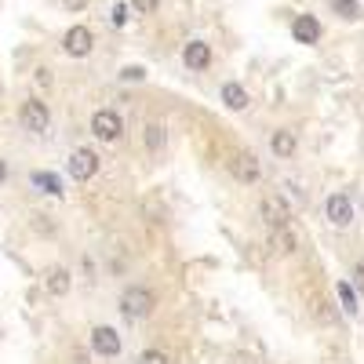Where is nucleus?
Listing matches in <instances>:
<instances>
[{"instance_id":"nucleus-18","label":"nucleus","mask_w":364,"mask_h":364,"mask_svg":"<svg viewBox=\"0 0 364 364\" xmlns=\"http://www.w3.org/2000/svg\"><path fill=\"white\" fill-rule=\"evenodd\" d=\"M328 8L342 18V23H357V18H360V4H357V0H328Z\"/></svg>"},{"instance_id":"nucleus-4","label":"nucleus","mask_w":364,"mask_h":364,"mask_svg":"<svg viewBox=\"0 0 364 364\" xmlns=\"http://www.w3.org/2000/svg\"><path fill=\"white\" fill-rule=\"evenodd\" d=\"M99 168H102V161H99L95 149H88V146L73 149L70 161H66V171H70V179H73V182H92V179L99 175Z\"/></svg>"},{"instance_id":"nucleus-6","label":"nucleus","mask_w":364,"mask_h":364,"mask_svg":"<svg viewBox=\"0 0 364 364\" xmlns=\"http://www.w3.org/2000/svg\"><path fill=\"white\" fill-rule=\"evenodd\" d=\"M88 342H92V353H99V357H120V350H124V339L113 325H95Z\"/></svg>"},{"instance_id":"nucleus-16","label":"nucleus","mask_w":364,"mask_h":364,"mask_svg":"<svg viewBox=\"0 0 364 364\" xmlns=\"http://www.w3.org/2000/svg\"><path fill=\"white\" fill-rule=\"evenodd\" d=\"M335 295H339V306H342V313H346V317H357V313H360V295H357V288H353L350 281H339V284H335Z\"/></svg>"},{"instance_id":"nucleus-14","label":"nucleus","mask_w":364,"mask_h":364,"mask_svg":"<svg viewBox=\"0 0 364 364\" xmlns=\"http://www.w3.org/2000/svg\"><path fill=\"white\" fill-rule=\"evenodd\" d=\"M44 288H48V295H55V299L70 295V288H73V273H70L66 266H48V273H44Z\"/></svg>"},{"instance_id":"nucleus-11","label":"nucleus","mask_w":364,"mask_h":364,"mask_svg":"<svg viewBox=\"0 0 364 364\" xmlns=\"http://www.w3.org/2000/svg\"><path fill=\"white\" fill-rule=\"evenodd\" d=\"M219 102L226 106L230 113H244L248 106H251V95H248V88L241 80H226L222 88H219Z\"/></svg>"},{"instance_id":"nucleus-9","label":"nucleus","mask_w":364,"mask_h":364,"mask_svg":"<svg viewBox=\"0 0 364 364\" xmlns=\"http://www.w3.org/2000/svg\"><path fill=\"white\" fill-rule=\"evenodd\" d=\"M182 66L186 70H194V73H204V70H211V44L208 40H186L182 44Z\"/></svg>"},{"instance_id":"nucleus-1","label":"nucleus","mask_w":364,"mask_h":364,"mask_svg":"<svg viewBox=\"0 0 364 364\" xmlns=\"http://www.w3.org/2000/svg\"><path fill=\"white\" fill-rule=\"evenodd\" d=\"M117 310L124 313V320H146L153 317L157 310V291L146 288V284H127L117 299Z\"/></svg>"},{"instance_id":"nucleus-23","label":"nucleus","mask_w":364,"mask_h":364,"mask_svg":"<svg viewBox=\"0 0 364 364\" xmlns=\"http://www.w3.org/2000/svg\"><path fill=\"white\" fill-rule=\"evenodd\" d=\"M353 284H357V291H364V259L353 263Z\"/></svg>"},{"instance_id":"nucleus-12","label":"nucleus","mask_w":364,"mask_h":364,"mask_svg":"<svg viewBox=\"0 0 364 364\" xmlns=\"http://www.w3.org/2000/svg\"><path fill=\"white\" fill-rule=\"evenodd\" d=\"M270 153L277 161H291L299 153V135L291 132V127H277V132L270 135Z\"/></svg>"},{"instance_id":"nucleus-17","label":"nucleus","mask_w":364,"mask_h":364,"mask_svg":"<svg viewBox=\"0 0 364 364\" xmlns=\"http://www.w3.org/2000/svg\"><path fill=\"white\" fill-rule=\"evenodd\" d=\"M142 142H146V149H149V153H161V149H164V142H168V135H164V124H153V120H149V124H146V132H142Z\"/></svg>"},{"instance_id":"nucleus-5","label":"nucleus","mask_w":364,"mask_h":364,"mask_svg":"<svg viewBox=\"0 0 364 364\" xmlns=\"http://www.w3.org/2000/svg\"><path fill=\"white\" fill-rule=\"evenodd\" d=\"M92 135L99 142H117L124 135V117L117 110H95L92 113Z\"/></svg>"},{"instance_id":"nucleus-8","label":"nucleus","mask_w":364,"mask_h":364,"mask_svg":"<svg viewBox=\"0 0 364 364\" xmlns=\"http://www.w3.org/2000/svg\"><path fill=\"white\" fill-rule=\"evenodd\" d=\"M291 37L299 40V44L313 48V44H320V37H325V26H320L317 15L303 11V15H295V23H291Z\"/></svg>"},{"instance_id":"nucleus-21","label":"nucleus","mask_w":364,"mask_h":364,"mask_svg":"<svg viewBox=\"0 0 364 364\" xmlns=\"http://www.w3.org/2000/svg\"><path fill=\"white\" fill-rule=\"evenodd\" d=\"M161 8V0H132V11H139V15H153Z\"/></svg>"},{"instance_id":"nucleus-15","label":"nucleus","mask_w":364,"mask_h":364,"mask_svg":"<svg viewBox=\"0 0 364 364\" xmlns=\"http://www.w3.org/2000/svg\"><path fill=\"white\" fill-rule=\"evenodd\" d=\"M30 186L40 189V194H48V197H66V186H62V179L55 175V171H33Z\"/></svg>"},{"instance_id":"nucleus-25","label":"nucleus","mask_w":364,"mask_h":364,"mask_svg":"<svg viewBox=\"0 0 364 364\" xmlns=\"http://www.w3.org/2000/svg\"><path fill=\"white\" fill-rule=\"evenodd\" d=\"M4 182H8V164L0 161V186H4Z\"/></svg>"},{"instance_id":"nucleus-2","label":"nucleus","mask_w":364,"mask_h":364,"mask_svg":"<svg viewBox=\"0 0 364 364\" xmlns=\"http://www.w3.org/2000/svg\"><path fill=\"white\" fill-rule=\"evenodd\" d=\"M320 211H325V222L335 226V230H346L357 219V208H353L350 194H328L325 204H320Z\"/></svg>"},{"instance_id":"nucleus-10","label":"nucleus","mask_w":364,"mask_h":364,"mask_svg":"<svg viewBox=\"0 0 364 364\" xmlns=\"http://www.w3.org/2000/svg\"><path fill=\"white\" fill-rule=\"evenodd\" d=\"M230 171H233V179H237L241 186H255L263 179V168H259V161H255V153H248V149L230 161Z\"/></svg>"},{"instance_id":"nucleus-7","label":"nucleus","mask_w":364,"mask_h":364,"mask_svg":"<svg viewBox=\"0 0 364 364\" xmlns=\"http://www.w3.org/2000/svg\"><path fill=\"white\" fill-rule=\"evenodd\" d=\"M95 48V33L88 26H70L66 33H62V51H66L70 58H88Z\"/></svg>"},{"instance_id":"nucleus-19","label":"nucleus","mask_w":364,"mask_h":364,"mask_svg":"<svg viewBox=\"0 0 364 364\" xmlns=\"http://www.w3.org/2000/svg\"><path fill=\"white\" fill-rule=\"evenodd\" d=\"M135 364H171V360H168V353H164V350L149 346V350H142V353L135 357Z\"/></svg>"},{"instance_id":"nucleus-24","label":"nucleus","mask_w":364,"mask_h":364,"mask_svg":"<svg viewBox=\"0 0 364 364\" xmlns=\"http://www.w3.org/2000/svg\"><path fill=\"white\" fill-rule=\"evenodd\" d=\"M62 4H66L70 11H84V8H88V0H62Z\"/></svg>"},{"instance_id":"nucleus-20","label":"nucleus","mask_w":364,"mask_h":364,"mask_svg":"<svg viewBox=\"0 0 364 364\" xmlns=\"http://www.w3.org/2000/svg\"><path fill=\"white\" fill-rule=\"evenodd\" d=\"M127 18H132V4H113L110 23H113V26H127Z\"/></svg>"},{"instance_id":"nucleus-3","label":"nucleus","mask_w":364,"mask_h":364,"mask_svg":"<svg viewBox=\"0 0 364 364\" xmlns=\"http://www.w3.org/2000/svg\"><path fill=\"white\" fill-rule=\"evenodd\" d=\"M18 124L26 127L30 135H44L51 127V110L44 99H26L23 106H18Z\"/></svg>"},{"instance_id":"nucleus-22","label":"nucleus","mask_w":364,"mask_h":364,"mask_svg":"<svg viewBox=\"0 0 364 364\" xmlns=\"http://www.w3.org/2000/svg\"><path fill=\"white\" fill-rule=\"evenodd\" d=\"M142 77H146L142 66H124V70H120V80H142Z\"/></svg>"},{"instance_id":"nucleus-13","label":"nucleus","mask_w":364,"mask_h":364,"mask_svg":"<svg viewBox=\"0 0 364 364\" xmlns=\"http://www.w3.org/2000/svg\"><path fill=\"white\" fill-rule=\"evenodd\" d=\"M263 215H266V222L281 233V230H288V219H291V208L277 197V194H270V197H263Z\"/></svg>"}]
</instances>
